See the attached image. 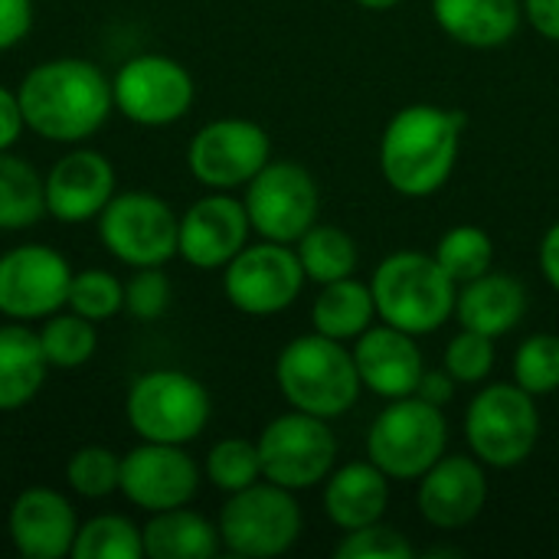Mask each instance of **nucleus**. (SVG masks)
Listing matches in <instances>:
<instances>
[{
	"label": "nucleus",
	"mask_w": 559,
	"mask_h": 559,
	"mask_svg": "<svg viewBox=\"0 0 559 559\" xmlns=\"http://www.w3.org/2000/svg\"><path fill=\"white\" fill-rule=\"evenodd\" d=\"M377 314V301L370 285L357 278H337L321 288V295L311 305V324L318 334L334 337V341H350L360 337Z\"/></svg>",
	"instance_id": "nucleus-27"
},
{
	"label": "nucleus",
	"mask_w": 559,
	"mask_h": 559,
	"mask_svg": "<svg viewBox=\"0 0 559 559\" xmlns=\"http://www.w3.org/2000/svg\"><path fill=\"white\" fill-rule=\"evenodd\" d=\"M118 478H121V455H115L105 445H82L66 462V485L88 501L115 495Z\"/></svg>",
	"instance_id": "nucleus-34"
},
{
	"label": "nucleus",
	"mask_w": 559,
	"mask_h": 559,
	"mask_svg": "<svg viewBox=\"0 0 559 559\" xmlns=\"http://www.w3.org/2000/svg\"><path fill=\"white\" fill-rule=\"evenodd\" d=\"M46 216V187L36 167L0 151V233H20Z\"/></svg>",
	"instance_id": "nucleus-28"
},
{
	"label": "nucleus",
	"mask_w": 559,
	"mask_h": 559,
	"mask_svg": "<svg viewBox=\"0 0 559 559\" xmlns=\"http://www.w3.org/2000/svg\"><path fill=\"white\" fill-rule=\"evenodd\" d=\"M377 314L413 337L439 331L455 314V282L442 272L436 255L396 252L380 262L370 282Z\"/></svg>",
	"instance_id": "nucleus-4"
},
{
	"label": "nucleus",
	"mask_w": 559,
	"mask_h": 559,
	"mask_svg": "<svg viewBox=\"0 0 559 559\" xmlns=\"http://www.w3.org/2000/svg\"><path fill=\"white\" fill-rule=\"evenodd\" d=\"M98 239L128 269L164 265L177 255L180 216L157 193H115L98 213Z\"/></svg>",
	"instance_id": "nucleus-8"
},
{
	"label": "nucleus",
	"mask_w": 559,
	"mask_h": 559,
	"mask_svg": "<svg viewBox=\"0 0 559 559\" xmlns=\"http://www.w3.org/2000/svg\"><path fill=\"white\" fill-rule=\"evenodd\" d=\"M39 334V347L49 360V367L56 370H75L85 367L95 350H98V328L95 321L75 314V311H56L49 318H43Z\"/></svg>",
	"instance_id": "nucleus-29"
},
{
	"label": "nucleus",
	"mask_w": 559,
	"mask_h": 559,
	"mask_svg": "<svg viewBox=\"0 0 559 559\" xmlns=\"http://www.w3.org/2000/svg\"><path fill=\"white\" fill-rule=\"evenodd\" d=\"M193 75L164 52H141L121 62L111 79L115 108L141 128H167L193 105Z\"/></svg>",
	"instance_id": "nucleus-11"
},
{
	"label": "nucleus",
	"mask_w": 559,
	"mask_h": 559,
	"mask_svg": "<svg viewBox=\"0 0 559 559\" xmlns=\"http://www.w3.org/2000/svg\"><path fill=\"white\" fill-rule=\"evenodd\" d=\"M141 540L147 559H210L223 544L219 527L187 504L151 514V521L141 527Z\"/></svg>",
	"instance_id": "nucleus-26"
},
{
	"label": "nucleus",
	"mask_w": 559,
	"mask_h": 559,
	"mask_svg": "<svg viewBox=\"0 0 559 559\" xmlns=\"http://www.w3.org/2000/svg\"><path fill=\"white\" fill-rule=\"evenodd\" d=\"M524 13L544 39L559 43V0H524Z\"/></svg>",
	"instance_id": "nucleus-42"
},
{
	"label": "nucleus",
	"mask_w": 559,
	"mask_h": 559,
	"mask_svg": "<svg viewBox=\"0 0 559 559\" xmlns=\"http://www.w3.org/2000/svg\"><path fill=\"white\" fill-rule=\"evenodd\" d=\"M360 7H367V10H393L396 3H403V0H357Z\"/></svg>",
	"instance_id": "nucleus-45"
},
{
	"label": "nucleus",
	"mask_w": 559,
	"mask_h": 559,
	"mask_svg": "<svg viewBox=\"0 0 559 559\" xmlns=\"http://www.w3.org/2000/svg\"><path fill=\"white\" fill-rule=\"evenodd\" d=\"M488 501V478L472 455H442L419 478V514L439 531L472 524Z\"/></svg>",
	"instance_id": "nucleus-20"
},
{
	"label": "nucleus",
	"mask_w": 559,
	"mask_h": 559,
	"mask_svg": "<svg viewBox=\"0 0 559 559\" xmlns=\"http://www.w3.org/2000/svg\"><path fill=\"white\" fill-rule=\"evenodd\" d=\"M305 285V269L298 252L285 242L246 246L223 269V292L229 305L252 318H269L295 305Z\"/></svg>",
	"instance_id": "nucleus-13"
},
{
	"label": "nucleus",
	"mask_w": 559,
	"mask_h": 559,
	"mask_svg": "<svg viewBox=\"0 0 559 559\" xmlns=\"http://www.w3.org/2000/svg\"><path fill=\"white\" fill-rule=\"evenodd\" d=\"M255 445L262 459V478L288 491L321 485L337 459V439L328 429V419L301 409L272 419Z\"/></svg>",
	"instance_id": "nucleus-10"
},
{
	"label": "nucleus",
	"mask_w": 559,
	"mask_h": 559,
	"mask_svg": "<svg viewBox=\"0 0 559 559\" xmlns=\"http://www.w3.org/2000/svg\"><path fill=\"white\" fill-rule=\"evenodd\" d=\"M514 383L531 396H547L559 390V337L534 334L518 347Z\"/></svg>",
	"instance_id": "nucleus-36"
},
{
	"label": "nucleus",
	"mask_w": 559,
	"mask_h": 559,
	"mask_svg": "<svg viewBox=\"0 0 559 559\" xmlns=\"http://www.w3.org/2000/svg\"><path fill=\"white\" fill-rule=\"evenodd\" d=\"M413 547L403 534H396L393 527L367 524L357 531H347L341 547H337V559H413Z\"/></svg>",
	"instance_id": "nucleus-39"
},
{
	"label": "nucleus",
	"mask_w": 559,
	"mask_h": 559,
	"mask_svg": "<svg viewBox=\"0 0 559 559\" xmlns=\"http://www.w3.org/2000/svg\"><path fill=\"white\" fill-rule=\"evenodd\" d=\"M33 26V0H0V52L26 39Z\"/></svg>",
	"instance_id": "nucleus-40"
},
{
	"label": "nucleus",
	"mask_w": 559,
	"mask_h": 559,
	"mask_svg": "<svg viewBox=\"0 0 559 559\" xmlns=\"http://www.w3.org/2000/svg\"><path fill=\"white\" fill-rule=\"evenodd\" d=\"M23 124L56 144L92 138L111 115V79L88 59L59 56L33 66L20 88Z\"/></svg>",
	"instance_id": "nucleus-1"
},
{
	"label": "nucleus",
	"mask_w": 559,
	"mask_h": 559,
	"mask_svg": "<svg viewBox=\"0 0 559 559\" xmlns=\"http://www.w3.org/2000/svg\"><path fill=\"white\" fill-rule=\"evenodd\" d=\"M495 259V246L491 236L478 226H455L439 239L436 249V262L442 265V272L452 282H472L478 275H485L491 269Z\"/></svg>",
	"instance_id": "nucleus-32"
},
{
	"label": "nucleus",
	"mask_w": 559,
	"mask_h": 559,
	"mask_svg": "<svg viewBox=\"0 0 559 559\" xmlns=\"http://www.w3.org/2000/svg\"><path fill=\"white\" fill-rule=\"evenodd\" d=\"M197 488L200 468L183 452V445L141 442L128 455H121L118 491L147 514L190 504L197 498Z\"/></svg>",
	"instance_id": "nucleus-16"
},
{
	"label": "nucleus",
	"mask_w": 559,
	"mask_h": 559,
	"mask_svg": "<svg viewBox=\"0 0 559 559\" xmlns=\"http://www.w3.org/2000/svg\"><path fill=\"white\" fill-rule=\"evenodd\" d=\"M75 559H144V540L141 527L121 514H98L88 524H79Z\"/></svg>",
	"instance_id": "nucleus-31"
},
{
	"label": "nucleus",
	"mask_w": 559,
	"mask_h": 559,
	"mask_svg": "<svg viewBox=\"0 0 559 559\" xmlns=\"http://www.w3.org/2000/svg\"><path fill=\"white\" fill-rule=\"evenodd\" d=\"M269 154L272 141L262 124L246 118H216L193 134L187 167L203 187L233 190L246 187L269 164Z\"/></svg>",
	"instance_id": "nucleus-15"
},
{
	"label": "nucleus",
	"mask_w": 559,
	"mask_h": 559,
	"mask_svg": "<svg viewBox=\"0 0 559 559\" xmlns=\"http://www.w3.org/2000/svg\"><path fill=\"white\" fill-rule=\"evenodd\" d=\"M354 364H357L360 383L383 400L413 396L426 373V364L413 334L393 324H377V328L370 324L357 337Z\"/></svg>",
	"instance_id": "nucleus-21"
},
{
	"label": "nucleus",
	"mask_w": 559,
	"mask_h": 559,
	"mask_svg": "<svg viewBox=\"0 0 559 559\" xmlns=\"http://www.w3.org/2000/svg\"><path fill=\"white\" fill-rule=\"evenodd\" d=\"M43 187H46V213L56 223L66 226L88 223L98 219V213L115 197V167L105 154L92 147H72L49 167Z\"/></svg>",
	"instance_id": "nucleus-18"
},
{
	"label": "nucleus",
	"mask_w": 559,
	"mask_h": 559,
	"mask_svg": "<svg viewBox=\"0 0 559 559\" xmlns=\"http://www.w3.org/2000/svg\"><path fill=\"white\" fill-rule=\"evenodd\" d=\"M390 485L373 462H354L328 478L324 511L341 531H357L377 524L386 511Z\"/></svg>",
	"instance_id": "nucleus-25"
},
{
	"label": "nucleus",
	"mask_w": 559,
	"mask_h": 559,
	"mask_svg": "<svg viewBox=\"0 0 559 559\" xmlns=\"http://www.w3.org/2000/svg\"><path fill=\"white\" fill-rule=\"evenodd\" d=\"M495 367V337L462 328L459 337L445 347V370L455 377V383H481Z\"/></svg>",
	"instance_id": "nucleus-37"
},
{
	"label": "nucleus",
	"mask_w": 559,
	"mask_h": 559,
	"mask_svg": "<svg viewBox=\"0 0 559 559\" xmlns=\"http://www.w3.org/2000/svg\"><path fill=\"white\" fill-rule=\"evenodd\" d=\"M455 314L462 328L488 334V337H501L514 331L521 318L527 314V292L511 275L485 272L465 282L462 295L455 298Z\"/></svg>",
	"instance_id": "nucleus-22"
},
{
	"label": "nucleus",
	"mask_w": 559,
	"mask_h": 559,
	"mask_svg": "<svg viewBox=\"0 0 559 559\" xmlns=\"http://www.w3.org/2000/svg\"><path fill=\"white\" fill-rule=\"evenodd\" d=\"M246 213L252 229L269 242H298L321 210L314 177L295 160H269L246 183Z\"/></svg>",
	"instance_id": "nucleus-12"
},
{
	"label": "nucleus",
	"mask_w": 559,
	"mask_h": 559,
	"mask_svg": "<svg viewBox=\"0 0 559 559\" xmlns=\"http://www.w3.org/2000/svg\"><path fill=\"white\" fill-rule=\"evenodd\" d=\"M72 265L62 252L26 242L0 255V314L7 321H43L66 308Z\"/></svg>",
	"instance_id": "nucleus-14"
},
{
	"label": "nucleus",
	"mask_w": 559,
	"mask_h": 559,
	"mask_svg": "<svg viewBox=\"0 0 559 559\" xmlns=\"http://www.w3.org/2000/svg\"><path fill=\"white\" fill-rule=\"evenodd\" d=\"M66 308L102 324L108 318H115L118 311H124V282L105 269H82L72 272L69 282V298Z\"/></svg>",
	"instance_id": "nucleus-33"
},
{
	"label": "nucleus",
	"mask_w": 559,
	"mask_h": 559,
	"mask_svg": "<svg viewBox=\"0 0 559 559\" xmlns=\"http://www.w3.org/2000/svg\"><path fill=\"white\" fill-rule=\"evenodd\" d=\"M298 534L301 508L288 488L272 481H255L229 495L219 511V540L236 557H282L295 547Z\"/></svg>",
	"instance_id": "nucleus-7"
},
{
	"label": "nucleus",
	"mask_w": 559,
	"mask_h": 559,
	"mask_svg": "<svg viewBox=\"0 0 559 559\" xmlns=\"http://www.w3.org/2000/svg\"><path fill=\"white\" fill-rule=\"evenodd\" d=\"M275 380L282 396L311 416L334 419L344 416L360 396V373L354 350L324 334H305L285 344L275 364Z\"/></svg>",
	"instance_id": "nucleus-3"
},
{
	"label": "nucleus",
	"mask_w": 559,
	"mask_h": 559,
	"mask_svg": "<svg viewBox=\"0 0 559 559\" xmlns=\"http://www.w3.org/2000/svg\"><path fill=\"white\" fill-rule=\"evenodd\" d=\"M23 108H20V95L7 85H0V151H10L20 134H23Z\"/></svg>",
	"instance_id": "nucleus-41"
},
{
	"label": "nucleus",
	"mask_w": 559,
	"mask_h": 559,
	"mask_svg": "<svg viewBox=\"0 0 559 559\" xmlns=\"http://www.w3.org/2000/svg\"><path fill=\"white\" fill-rule=\"evenodd\" d=\"M462 124V111H445L439 105L400 108L380 141L386 183L413 200L442 190L459 160Z\"/></svg>",
	"instance_id": "nucleus-2"
},
{
	"label": "nucleus",
	"mask_w": 559,
	"mask_h": 559,
	"mask_svg": "<svg viewBox=\"0 0 559 559\" xmlns=\"http://www.w3.org/2000/svg\"><path fill=\"white\" fill-rule=\"evenodd\" d=\"M49 373V360L39 347V334L26 321L0 324V413L29 406Z\"/></svg>",
	"instance_id": "nucleus-23"
},
{
	"label": "nucleus",
	"mask_w": 559,
	"mask_h": 559,
	"mask_svg": "<svg viewBox=\"0 0 559 559\" xmlns=\"http://www.w3.org/2000/svg\"><path fill=\"white\" fill-rule=\"evenodd\" d=\"M455 393V377L442 367V370H426L419 386H416V396L436 403V406H445Z\"/></svg>",
	"instance_id": "nucleus-43"
},
{
	"label": "nucleus",
	"mask_w": 559,
	"mask_h": 559,
	"mask_svg": "<svg viewBox=\"0 0 559 559\" xmlns=\"http://www.w3.org/2000/svg\"><path fill=\"white\" fill-rule=\"evenodd\" d=\"M7 534L20 557H72V544L79 534V514L66 495H59L52 488H26L10 504Z\"/></svg>",
	"instance_id": "nucleus-19"
},
{
	"label": "nucleus",
	"mask_w": 559,
	"mask_h": 559,
	"mask_svg": "<svg viewBox=\"0 0 559 559\" xmlns=\"http://www.w3.org/2000/svg\"><path fill=\"white\" fill-rule=\"evenodd\" d=\"M540 269H544L547 282L559 292V223L547 229V236L540 242Z\"/></svg>",
	"instance_id": "nucleus-44"
},
{
	"label": "nucleus",
	"mask_w": 559,
	"mask_h": 559,
	"mask_svg": "<svg viewBox=\"0 0 559 559\" xmlns=\"http://www.w3.org/2000/svg\"><path fill=\"white\" fill-rule=\"evenodd\" d=\"M449 445V423L442 406L423 396L393 400L367 432V455L386 475L400 481L423 478Z\"/></svg>",
	"instance_id": "nucleus-5"
},
{
	"label": "nucleus",
	"mask_w": 559,
	"mask_h": 559,
	"mask_svg": "<svg viewBox=\"0 0 559 559\" xmlns=\"http://www.w3.org/2000/svg\"><path fill=\"white\" fill-rule=\"evenodd\" d=\"M298 262L305 269V278L328 285L337 278L354 275L357 269V246L354 239L337 229V226H311L301 239H298Z\"/></svg>",
	"instance_id": "nucleus-30"
},
{
	"label": "nucleus",
	"mask_w": 559,
	"mask_h": 559,
	"mask_svg": "<svg viewBox=\"0 0 559 559\" xmlns=\"http://www.w3.org/2000/svg\"><path fill=\"white\" fill-rule=\"evenodd\" d=\"M249 229L252 223L242 200L229 193L200 197L180 216L177 255L193 269H226V262L249 246Z\"/></svg>",
	"instance_id": "nucleus-17"
},
{
	"label": "nucleus",
	"mask_w": 559,
	"mask_h": 559,
	"mask_svg": "<svg viewBox=\"0 0 559 559\" xmlns=\"http://www.w3.org/2000/svg\"><path fill=\"white\" fill-rule=\"evenodd\" d=\"M206 386L183 370H147L141 373L124 400L128 426L141 442L187 445L210 423Z\"/></svg>",
	"instance_id": "nucleus-6"
},
{
	"label": "nucleus",
	"mask_w": 559,
	"mask_h": 559,
	"mask_svg": "<svg viewBox=\"0 0 559 559\" xmlns=\"http://www.w3.org/2000/svg\"><path fill=\"white\" fill-rule=\"evenodd\" d=\"M436 23L462 46H504L521 26L518 0H432Z\"/></svg>",
	"instance_id": "nucleus-24"
},
{
	"label": "nucleus",
	"mask_w": 559,
	"mask_h": 559,
	"mask_svg": "<svg viewBox=\"0 0 559 559\" xmlns=\"http://www.w3.org/2000/svg\"><path fill=\"white\" fill-rule=\"evenodd\" d=\"M465 436L481 465L514 468L527 462L540 436V416L534 396L518 383L485 386L468 406Z\"/></svg>",
	"instance_id": "nucleus-9"
},
{
	"label": "nucleus",
	"mask_w": 559,
	"mask_h": 559,
	"mask_svg": "<svg viewBox=\"0 0 559 559\" xmlns=\"http://www.w3.org/2000/svg\"><path fill=\"white\" fill-rule=\"evenodd\" d=\"M170 278L160 272V265L134 269V275L124 282V311L138 321H157L170 308Z\"/></svg>",
	"instance_id": "nucleus-38"
},
{
	"label": "nucleus",
	"mask_w": 559,
	"mask_h": 559,
	"mask_svg": "<svg viewBox=\"0 0 559 559\" xmlns=\"http://www.w3.org/2000/svg\"><path fill=\"white\" fill-rule=\"evenodd\" d=\"M206 478L213 481V488L236 495L249 485H255L262 478V459H259V445L249 439H223L210 449L206 455Z\"/></svg>",
	"instance_id": "nucleus-35"
}]
</instances>
